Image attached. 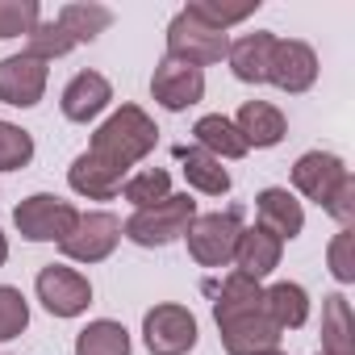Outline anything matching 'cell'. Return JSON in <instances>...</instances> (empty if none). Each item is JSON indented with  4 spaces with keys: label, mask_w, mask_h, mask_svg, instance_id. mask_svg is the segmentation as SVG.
Here are the masks:
<instances>
[{
    "label": "cell",
    "mask_w": 355,
    "mask_h": 355,
    "mask_svg": "<svg viewBox=\"0 0 355 355\" xmlns=\"http://www.w3.org/2000/svg\"><path fill=\"white\" fill-rule=\"evenodd\" d=\"M155 142H159V125L150 121V113L138 109V105H121V109H113V113L96 125L88 150L130 171L134 163H142V159L155 150Z\"/></svg>",
    "instance_id": "cell-2"
},
{
    "label": "cell",
    "mask_w": 355,
    "mask_h": 355,
    "mask_svg": "<svg viewBox=\"0 0 355 355\" xmlns=\"http://www.w3.org/2000/svg\"><path fill=\"white\" fill-rule=\"evenodd\" d=\"M347 175H351V171H347V163H343L338 155H330V150H305V155L293 163V189H297L305 201L326 205Z\"/></svg>",
    "instance_id": "cell-13"
},
{
    "label": "cell",
    "mask_w": 355,
    "mask_h": 355,
    "mask_svg": "<svg viewBox=\"0 0 355 355\" xmlns=\"http://www.w3.org/2000/svg\"><path fill=\"white\" fill-rule=\"evenodd\" d=\"M214 322L226 355H268L280 351V326L263 309V284L230 272L214 288Z\"/></svg>",
    "instance_id": "cell-1"
},
{
    "label": "cell",
    "mask_w": 355,
    "mask_h": 355,
    "mask_svg": "<svg viewBox=\"0 0 355 355\" xmlns=\"http://www.w3.org/2000/svg\"><path fill=\"white\" fill-rule=\"evenodd\" d=\"M197 338H201V326L193 309L175 305V301H163L142 313V343L150 355H189Z\"/></svg>",
    "instance_id": "cell-6"
},
{
    "label": "cell",
    "mask_w": 355,
    "mask_h": 355,
    "mask_svg": "<svg viewBox=\"0 0 355 355\" xmlns=\"http://www.w3.org/2000/svg\"><path fill=\"white\" fill-rule=\"evenodd\" d=\"M230 121H234V130L243 134L247 150H251V146H255V150L280 146V142H284V134H288V121H284V113H280L272 101H247Z\"/></svg>",
    "instance_id": "cell-17"
},
{
    "label": "cell",
    "mask_w": 355,
    "mask_h": 355,
    "mask_svg": "<svg viewBox=\"0 0 355 355\" xmlns=\"http://www.w3.org/2000/svg\"><path fill=\"white\" fill-rule=\"evenodd\" d=\"M5 259H9V239H5V230H0V268H5Z\"/></svg>",
    "instance_id": "cell-33"
},
{
    "label": "cell",
    "mask_w": 355,
    "mask_h": 355,
    "mask_svg": "<svg viewBox=\"0 0 355 355\" xmlns=\"http://www.w3.org/2000/svg\"><path fill=\"white\" fill-rule=\"evenodd\" d=\"M263 309L280 326V334L284 330H301L309 322V293L297 280H276L272 288H263Z\"/></svg>",
    "instance_id": "cell-22"
},
{
    "label": "cell",
    "mask_w": 355,
    "mask_h": 355,
    "mask_svg": "<svg viewBox=\"0 0 355 355\" xmlns=\"http://www.w3.org/2000/svg\"><path fill=\"white\" fill-rule=\"evenodd\" d=\"M46 80H51V63L34 59L30 51L0 59V101L13 109H34L46 92Z\"/></svg>",
    "instance_id": "cell-11"
},
{
    "label": "cell",
    "mask_w": 355,
    "mask_h": 355,
    "mask_svg": "<svg viewBox=\"0 0 355 355\" xmlns=\"http://www.w3.org/2000/svg\"><path fill=\"white\" fill-rule=\"evenodd\" d=\"M268 84H276L288 96H301L318 84V55L301 38H276L272 63H268Z\"/></svg>",
    "instance_id": "cell-10"
},
{
    "label": "cell",
    "mask_w": 355,
    "mask_h": 355,
    "mask_svg": "<svg viewBox=\"0 0 355 355\" xmlns=\"http://www.w3.org/2000/svg\"><path fill=\"white\" fill-rule=\"evenodd\" d=\"M268 355H284V351H268Z\"/></svg>",
    "instance_id": "cell-34"
},
{
    "label": "cell",
    "mask_w": 355,
    "mask_h": 355,
    "mask_svg": "<svg viewBox=\"0 0 355 355\" xmlns=\"http://www.w3.org/2000/svg\"><path fill=\"white\" fill-rule=\"evenodd\" d=\"M193 17H201L205 26H214V30H222V34H230V26H239V21H247L255 9H259V0H243V5H226V0H193V5H184Z\"/></svg>",
    "instance_id": "cell-27"
},
{
    "label": "cell",
    "mask_w": 355,
    "mask_h": 355,
    "mask_svg": "<svg viewBox=\"0 0 355 355\" xmlns=\"http://www.w3.org/2000/svg\"><path fill=\"white\" fill-rule=\"evenodd\" d=\"M42 21V5L38 0H0V42L5 38H30L34 26Z\"/></svg>",
    "instance_id": "cell-29"
},
{
    "label": "cell",
    "mask_w": 355,
    "mask_h": 355,
    "mask_svg": "<svg viewBox=\"0 0 355 355\" xmlns=\"http://www.w3.org/2000/svg\"><path fill=\"white\" fill-rule=\"evenodd\" d=\"M175 159H180V167H184L189 189H197L205 197H226L230 193V171L209 150H201V146H175Z\"/></svg>",
    "instance_id": "cell-21"
},
{
    "label": "cell",
    "mask_w": 355,
    "mask_h": 355,
    "mask_svg": "<svg viewBox=\"0 0 355 355\" xmlns=\"http://www.w3.org/2000/svg\"><path fill=\"white\" fill-rule=\"evenodd\" d=\"M326 268L338 284H351L355 280V230H338L326 247Z\"/></svg>",
    "instance_id": "cell-31"
},
{
    "label": "cell",
    "mask_w": 355,
    "mask_h": 355,
    "mask_svg": "<svg viewBox=\"0 0 355 355\" xmlns=\"http://www.w3.org/2000/svg\"><path fill=\"white\" fill-rule=\"evenodd\" d=\"M55 26L67 34L71 46H84V42H96L113 26V9L96 5V0H71V5H63L55 13Z\"/></svg>",
    "instance_id": "cell-20"
},
{
    "label": "cell",
    "mask_w": 355,
    "mask_h": 355,
    "mask_svg": "<svg viewBox=\"0 0 355 355\" xmlns=\"http://www.w3.org/2000/svg\"><path fill=\"white\" fill-rule=\"evenodd\" d=\"M272 46H276V34H272V30H255V34L234 38V42H230V55H226L234 80H243V84H268Z\"/></svg>",
    "instance_id": "cell-18"
},
{
    "label": "cell",
    "mask_w": 355,
    "mask_h": 355,
    "mask_svg": "<svg viewBox=\"0 0 355 355\" xmlns=\"http://www.w3.org/2000/svg\"><path fill=\"white\" fill-rule=\"evenodd\" d=\"M109 101H113V84H109L101 71H76V76L67 80L63 96H59V109H63L67 121L88 125V121H96V117L109 109Z\"/></svg>",
    "instance_id": "cell-15"
},
{
    "label": "cell",
    "mask_w": 355,
    "mask_h": 355,
    "mask_svg": "<svg viewBox=\"0 0 355 355\" xmlns=\"http://www.w3.org/2000/svg\"><path fill=\"white\" fill-rule=\"evenodd\" d=\"M322 355H355V322L343 293L322 297Z\"/></svg>",
    "instance_id": "cell-23"
},
{
    "label": "cell",
    "mask_w": 355,
    "mask_h": 355,
    "mask_svg": "<svg viewBox=\"0 0 355 355\" xmlns=\"http://www.w3.org/2000/svg\"><path fill=\"white\" fill-rule=\"evenodd\" d=\"M117 243H121V218L109 209H88V214H80L76 230L59 243V251L71 263H101L117 251Z\"/></svg>",
    "instance_id": "cell-8"
},
{
    "label": "cell",
    "mask_w": 355,
    "mask_h": 355,
    "mask_svg": "<svg viewBox=\"0 0 355 355\" xmlns=\"http://www.w3.org/2000/svg\"><path fill=\"white\" fill-rule=\"evenodd\" d=\"M226 55H230V34L205 26V21L193 17L189 9H180V13L171 17V26H167V59L205 71V67L222 63Z\"/></svg>",
    "instance_id": "cell-4"
},
{
    "label": "cell",
    "mask_w": 355,
    "mask_h": 355,
    "mask_svg": "<svg viewBox=\"0 0 355 355\" xmlns=\"http://www.w3.org/2000/svg\"><path fill=\"white\" fill-rule=\"evenodd\" d=\"M125 175H130L125 167H117V163H109V159L84 150V155H76L71 167H67V184H71V193H80V197H88V201H113V197L121 193V184H125Z\"/></svg>",
    "instance_id": "cell-14"
},
{
    "label": "cell",
    "mask_w": 355,
    "mask_h": 355,
    "mask_svg": "<svg viewBox=\"0 0 355 355\" xmlns=\"http://www.w3.org/2000/svg\"><path fill=\"white\" fill-rule=\"evenodd\" d=\"M193 138L201 150H209L214 159H243L247 155V142L243 134L234 130V121L226 113H205L197 125H193Z\"/></svg>",
    "instance_id": "cell-24"
},
{
    "label": "cell",
    "mask_w": 355,
    "mask_h": 355,
    "mask_svg": "<svg viewBox=\"0 0 355 355\" xmlns=\"http://www.w3.org/2000/svg\"><path fill=\"white\" fill-rule=\"evenodd\" d=\"M193 218H197V201L189 193H171L167 201H159L150 209H134L121 222V239H130L134 247H167L189 234Z\"/></svg>",
    "instance_id": "cell-3"
},
{
    "label": "cell",
    "mask_w": 355,
    "mask_h": 355,
    "mask_svg": "<svg viewBox=\"0 0 355 355\" xmlns=\"http://www.w3.org/2000/svg\"><path fill=\"white\" fill-rule=\"evenodd\" d=\"M121 197L134 205V209H150L159 201L171 197V175L163 167H142V171H130L125 184H121Z\"/></svg>",
    "instance_id": "cell-26"
},
{
    "label": "cell",
    "mask_w": 355,
    "mask_h": 355,
    "mask_svg": "<svg viewBox=\"0 0 355 355\" xmlns=\"http://www.w3.org/2000/svg\"><path fill=\"white\" fill-rule=\"evenodd\" d=\"M34 293L42 301V309L51 318H80L92 305V284L84 272L67 268V263H46L34 280Z\"/></svg>",
    "instance_id": "cell-9"
},
{
    "label": "cell",
    "mask_w": 355,
    "mask_h": 355,
    "mask_svg": "<svg viewBox=\"0 0 355 355\" xmlns=\"http://www.w3.org/2000/svg\"><path fill=\"white\" fill-rule=\"evenodd\" d=\"M318 355H322V351H318Z\"/></svg>",
    "instance_id": "cell-35"
},
{
    "label": "cell",
    "mask_w": 355,
    "mask_h": 355,
    "mask_svg": "<svg viewBox=\"0 0 355 355\" xmlns=\"http://www.w3.org/2000/svg\"><path fill=\"white\" fill-rule=\"evenodd\" d=\"M150 96L167 113H184V109L201 105V96H205V71L189 67V63H175V59H163L155 67V76H150Z\"/></svg>",
    "instance_id": "cell-12"
},
{
    "label": "cell",
    "mask_w": 355,
    "mask_h": 355,
    "mask_svg": "<svg viewBox=\"0 0 355 355\" xmlns=\"http://www.w3.org/2000/svg\"><path fill=\"white\" fill-rule=\"evenodd\" d=\"M239 234H243V222H239L234 209H226V214H197L189 234H184V243H189V255L201 268H230Z\"/></svg>",
    "instance_id": "cell-7"
},
{
    "label": "cell",
    "mask_w": 355,
    "mask_h": 355,
    "mask_svg": "<svg viewBox=\"0 0 355 355\" xmlns=\"http://www.w3.org/2000/svg\"><path fill=\"white\" fill-rule=\"evenodd\" d=\"M26 326H30V301L21 297V288L0 284V343L17 338Z\"/></svg>",
    "instance_id": "cell-30"
},
{
    "label": "cell",
    "mask_w": 355,
    "mask_h": 355,
    "mask_svg": "<svg viewBox=\"0 0 355 355\" xmlns=\"http://www.w3.org/2000/svg\"><path fill=\"white\" fill-rule=\"evenodd\" d=\"M34 163V134L17 121H0V171H21Z\"/></svg>",
    "instance_id": "cell-28"
},
{
    "label": "cell",
    "mask_w": 355,
    "mask_h": 355,
    "mask_svg": "<svg viewBox=\"0 0 355 355\" xmlns=\"http://www.w3.org/2000/svg\"><path fill=\"white\" fill-rule=\"evenodd\" d=\"M130 330L113 318H96L76 334V355H130Z\"/></svg>",
    "instance_id": "cell-25"
},
{
    "label": "cell",
    "mask_w": 355,
    "mask_h": 355,
    "mask_svg": "<svg viewBox=\"0 0 355 355\" xmlns=\"http://www.w3.org/2000/svg\"><path fill=\"white\" fill-rule=\"evenodd\" d=\"M255 218H259L255 226L276 234L280 243H293L305 230V209H301V201L288 189H263L255 197Z\"/></svg>",
    "instance_id": "cell-16"
},
{
    "label": "cell",
    "mask_w": 355,
    "mask_h": 355,
    "mask_svg": "<svg viewBox=\"0 0 355 355\" xmlns=\"http://www.w3.org/2000/svg\"><path fill=\"white\" fill-rule=\"evenodd\" d=\"M80 222V209L55 193H34L13 209V226L26 243H63Z\"/></svg>",
    "instance_id": "cell-5"
},
{
    "label": "cell",
    "mask_w": 355,
    "mask_h": 355,
    "mask_svg": "<svg viewBox=\"0 0 355 355\" xmlns=\"http://www.w3.org/2000/svg\"><path fill=\"white\" fill-rule=\"evenodd\" d=\"M322 214H330L338 222V230H351L355 226V175H347V180L334 189V197L322 205Z\"/></svg>",
    "instance_id": "cell-32"
},
{
    "label": "cell",
    "mask_w": 355,
    "mask_h": 355,
    "mask_svg": "<svg viewBox=\"0 0 355 355\" xmlns=\"http://www.w3.org/2000/svg\"><path fill=\"white\" fill-rule=\"evenodd\" d=\"M280 255H284V243H280L276 234L251 226V230L239 234V247H234V272H243V276H251V280H263V276H272V272L280 268Z\"/></svg>",
    "instance_id": "cell-19"
}]
</instances>
